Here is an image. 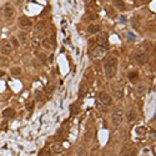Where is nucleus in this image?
<instances>
[{
  "label": "nucleus",
  "mask_w": 156,
  "mask_h": 156,
  "mask_svg": "<svg viewBox=\"0 0 156 156\" xmlns=\"http://www.w3.org/2000/svg\"><path fill=\"white\" fill-rule=\"evenodd\" d=\"M141 2H146V0H141Z\"/></svg>",
  "instance_id": "2f4dec72"
},
{
  "label": "nucleus",
  "mask_w": 156,
  "mask_h": 156,
  "mask_svg": "<svg viewBox=\"0 0 156 156\" xmlns=\"http://www.w3.org/2000/svg\"><path fill=\"white\" fill-rule=\"evenodd\" d=\"M126 119H127L129 122H134V121L137 119V112H136V110H135V109L129 110V111L126 112Z\"/></svg>",
  "instance_id": "2eb2a0df"
},
{
  "label": "nucleus",
  "mask_w": 156,
  "mask_h": 156,
  "mask_svg": "<svg viewBox=\"0 0 156 156\" xmlns=\"http://www.w3.org/2000/svg\"><path fill=\"white\" fill-rule=\"evenodd\" d=\"M35 100L36 101H41L43 100V93L40 90H36L35 91Z\"/></svg>",
  "instance_id": "b1692460"
},
{
  "label": "nucleus",
  "mask_w": 156,
  "mask_h": 156,
  "mask_svg": "<svg viewBox=\"0 0 156 156\" xmlns=\"http://www.w3.org/2000/svg\"><path fill=\"white\" fill-rule=\"evenodd\" d=\"M10 72H11V75H13V76H20V75H21V68H19V66L11 68Z\"/></svg>",
  "instance_id": "412c9836"
},
{
  "label": "nucleus",
  "mask_w": 156,
  "mask_h": 156,
  "mask_svg": "<svg viewBox=\"0 0 156 156\" xmlns=\"http://www.w3.org/2000/svg\"><path fill=\"white\" fill-rule=\"evenodd\" d=\"M50 149H51V151H53L54 154H61V152L64 151L63 145L59 144V142H54V144L50 146Z\"/></svg>",
  "instance_id": "dca6fc26"
},
{
  "label": "nucleus",
  "mask_w": 156,
  "mask_h": 156,
  "mask_svg": "<svg viewBox=\"0 0 156 156\" xmlns=\"http://www.w3.org/2000/svg\"><path fill=\"white\" fill-rule=\"evenodd\" d=\"M151 139H154V140H155V131H152V134H151Z\"/></svg>",
  "instance_id": "c756f323"
},
{
  "label": "nucleus",
  "mask_w": 156,
  "mask_h": 156,
  "mask_svg": "<svg viewBox=\"0 0 156 156\" xmlns=\"http://www.w3.org/2000/svg\"><path fill=\"white\" fill-rule=\"evenodd\" d=\"M112 89V94H114V97L116 100H121L122 97H124V90H122L121 87H118V86H111Z\"/></svg>",
  "instance_id": "4468645a"
},
{
  "label": "nucleus",
  "mask_w": 156,
  "mask_h": 156,
  "mask_svg": "<svg viewBox=\"0 0 156 156\" xmlns=\"http://www.w3.org/2000/svg\"><path fill=\"white\" fill-rule=\"evenodd\" d=\"M13 53V46L10 44V41H8V40H3L2 44H0V54L2 55H10Z\"/></svg>",
  "instance_id": "39448f33"
},
{
  "label": "nucleus",
  "mask_w": 156,
  "mask_h": 156,
  "mask_svg": "<svg viewBox=\"0 0 156 156\" xmlns=\"http://www.w3.org/2000/svg\"><path fill=\"white\" fill-rule=\"evenodd\" d=\"M14 115H15V111L11 108H8L3 111V118H13Z\"/></svg>",
  "instance_id": "a211bd4d"
},
{
  "label": "nucleus",
  "mask_w": 156,
  "mask_h": 156,
  "mask_svg": "<svg viewBox=\"0 0 156 156\" xmlns=\"http://www.w3.org/2000/svg\"><path fill=\"white\" fill-rule=\"evenodd\" d=\"M40 45H41V47L44 49V50H51V49L55 46V43L51 41L49 38H44L41 40V43H40Z\"/></svg>",
  "instance_id": "ddd939ff"
},
{
  "label": "nucleus",
  "mask_w": 156,
  "mask_h": 156,
  "mask_svg": "<svg viewBox=\"0 0 156 156\" xmlns=\"http://www.w3.org/2000/svg\"><path fill=\"white\" fill-rule=\"evenodd\" d=\"M146 91H147L146 84L140 83V84H137V85L135 86V89H134V95H135L136 97H142V96L146 94Z\"/></svg>",
  "instance_id": "423d86ee"
},
{
  "label": "nucleus",
  "mask_w": 156,
  "mask_h": 156,
  "mask_svg": "<svg viewBox=\"0 0 156 156\" xmlns=\"http://www.w3.org/2000/svg\"><path fill=\"white\" fill-rule=\"evenodd\" d=\"M118 64H119L118 57L114 56V55H109L105 59V61H104V72H105V76L108 79H112L115 75H116Z\"/></svg>",
  "instance_id": "f257e3e1"
},
{
  "label": "nucleus",
  "mask_w": 156,
  "mask_h": 156,
  "mask_svg": "<svg viewBox=\"0 0 156 156\" xmlns=\"http://www.w3.org/2000/svg\"><path fill=\"white\" fill-rule=\"evenodd\" d=\"M106 51H108V46H104V45H97L95 46L93 50H90V56L93 57V59H100V57H102Z\"/></svg>",
  "instance_id": "f03ea898"
},
{
  "label": "nucleus",
  "mask_w": 156,
  "mask_h": 156,
  "mask_svg": "<svg viewBox=\"0 0 156 156\" xmlns=\"http://www.w3.org/2000/svg\"><path fill=\"white\" fill-rule=\"evenodd\" d=\"M10 44H11L13 49H18V47H19V45H20V43H19L18 38H15V36H11V39H10Z\"/></svg>",
  "instance_id": "4be33fe9"
},
{
  "label": "nucleus",
  "mask_w": 156,
  "mask_h": 156,
  "mask_svg": "<svg viewBox=\"0 0 156 156\" xmlns=\"http://www.w3.org/2000/svg\"><path fill=\"white\" fill-rule=\"evenodd\" d=\"M18 38H19V43H20V44H26V43H28V40H29L28 34H26L25 31H20Z\"/></svg>",
  "instance_id": "f3484780"
},
{
  "label": "nucleus",
  "mask_w": 156,
  "mask_h": 156,
  "mask_svg": "<svg viewBox=\"0 0 156 156\" xmlns=\"http://www.w3.org/2000/svg\"><path fill=\"white\" fill-rule=\"evenodd\" d=\"M99 100H100V102H101L102 105L109 106V105H111V102H112V97H111L110 94L102 91V93L99 94Z\"/></svg>",
  "instance_id": "6e6552de"
},
{
  "label": "nucleus",
  "mask_w": 156,
  "mask_h": 156,
  "mask_svg": "<svg viewBox=\"0 0 156 156\" xmlns=\"http://www.w3.org/2000/svg\"><path fill=\"white\" fill-rule=\"evenodd\" d=\"M18 23H19V26H20V28H23L24 30H25V29H29V28H31V25H32L31 20L28 18V16H20L19 20H18Z\"/></svg>",
  "instance_id": "9d476101"
},
{
  "label": "nucleus",
  "mask_w": 156,
  "mask_h": 156,
  "mask_svg": "<svg viewBox=\"0 0 156 156\" xmlns=\"http://www.w3.org/2000/svg\"><path fill=\"white\" fill-rule=\"evenodd\" d=\"M0 65H2V66H5V65H8V60H6V59H3V57H0Z\"/></svg>",
  "instance_id": "bb28decb"
},
{
  "label": "nucleus",
  "mask_w": 156,
  "mask_h": 156,
  "mask_svg": "<svg viewBox=\"0 0 156 156\" xmlns=\"http://www.w3.org/2000/svg\"><path fill=\"white\" fill-rule=\"evenodd\" d=\"M4 75V71H0V76H3Z\"/></svg>",
  "instance_id": "7c9ffc66"
},
{
  "label": "nucleus",
  "mask_w": 156,
  "mask_h": 156,
  "mask_svg": "<svg viewBox=\"0 0 156 156\" xmlns=\"http://www.w3.org/2000/svg\"><path fill=\"white\" fill-rule=\"evenodd\" d=\"M102 30V26L100 24H90L87 26V34L90 35H96L97 32H100Z\"/></svg>",
  "instance_id": "9b49d317"
},
{
  "label": "nucleus",
  "mask_w": 156,
  "mask_h": 156,
  "mask_svg": "<svg viewBox=\"0 0 156 156\" xmlns=\"http://www.w3.org/2000/svg\"><path fill=\"white\" fill-rule=\"evenodd\" d=\"M54 90H55V86H54L53 84H47V85L45 86V94L47 95V97L51 96V94L54 93Z\"/></svg>",
  "instance_id": "6ab92c4d"
},
{
  "label": "nucleus",
  "mask_w": 156,
  "mask_h": 156,
  "mask_svg": "<svg viewBox=\"0 0 156 156\" xmlns=\"http://www.w3.org/2000/svg\"><path fill=\"white\" fill-rule=\"evenodd\" d=\"M14 2V4L16 5V6H19V5H21V3L24 2V0H13Z\"/></svg>",
  "instance_id": "cd10ccee"
},
{
  "label": "nucleus",
  "mask_w": 156,
  "mask_h": 156,
  "mask_svg": "<svg viewBox=\"0 0 156 156\" xmlns=\"http://www.w3.org/2000/svg\"><path fill=\"white\" fill-rule=\"evenodd\" d=\"M111 122L114 126H120V124L122 122V111L121 110H116L114 111L111 115Z\"/></svg>",
  "instance_id": "0eeeda50"
},
{
  "label": "nucleus",
  "mask_w": 156,
  "mask_h": 156,
  "mask_svg": "<svg viewBox=\"0 0 156 156\" xmlns=\"http://www.w3.org/2000/svg\"><path fill=\"white\" fill-rule=\"evenodd\" d=\"M84 3L86 5H91V4H94V0H84Z\"/></svg>",
  "instance_id": "c85d7f7f"
},
{
  "label": "nucleus",
  "mask_w": 156,
  "mask_h": 156,
  "mask_svg": "<svg viewBox=\"0 0 156 156\" xmlns=\"http://www.w3.org/2000/svg\"><path fill=\"white\" fill-rule=\"evenodd\" d=\"M25 108H26V110H28V111L34 110V108H35V102H34V101H30V102H28Z\"/></svg>",
  "instance_id": "393cba45"
},
{
  "label": "nucleus",
  "mask_w": 156,
  "mask_h": 156,
  "mask_svg": "<svg viewBox=\"0 0 156 156\" xmlns=\"http://www.w3.org/2000/svg\"><path fill=\"white\" fill-rule=\"evenodd\" d=\"M112 3H114V5L116 6V8H119L120 10H124L125 9V3L122 2V0H112Z\"/></svg>",
  "instance_id": "aec40b11"
},
{
  "label": "nucleus",
  "mask_w": 156,
  "mask_h": 156,
  "mask_svg": "<svg viewBox=\"0 0 156 156\" xmlns=\"http://www.w3.org/2000/svg\"><path fill=\"white\" fill-rule=\"evenodd\" d=\"M96 41L99 43V45H106V43H108V32H105V31H100V32H97L96 34Z\"/></svg>",
  "instance_id": "f8f14e48"
},
{
  "label": "nucleus",
  "mask_w": 156,
  "mask_h": 156,
  "mask_svg": "<svg viewBox=\"0 0 156 156\" xmlns=\"http://www.w3.org/2000/svg\"><path fill=\"white\" fill-rule=\"evenodd\" d=\"M137 78H139V75H137V72H136V71H131V72L129 74V80H130V81H133V83L137 80Z\"/></svg>",
  "instance_id": "5701e85b"
},
{
  "label": "nucleus",
  "mask_w": 156,
  "mask_h": 156,
  "mask_svg": "<svg viewBox=\"0 0 156 156\" xmlns=\"http://www.w3.org/2000/svg\"><path fill=\"white\" fill-rule=\"evenodd\" d=\"M45 31H46V23L45 21H39L35 25V28H34V35L39 36Z\"/></svg>",
  "instance_id": "1a4fd4ad"
},
{
  "label": "nucleus",
  "mask_w": 156,
  "mask_h": 156,
  "mask_svg": "<svg viewBox=\"0 0 156 156\" xmlns=\"http://www.w3.org/2000/svg\"><path fill=\"white\" fill-rule=\"evenodd\" d=\"M15 13H16L15 11V8L10 3L4 4V6L2 8V14L4 15V18H6V19H11L13 16L15 15Z\"/></svg>",
  "instance_id": "7ed1b4c3"
},
{
  "label": "nucleus",
  "mask_w": 156,
  "mask_h": 156,
  "mask_svg": "<svg viewBox=\"0 0 156 156\" xmlns=\"http://www.w3.org/2000/svg\"><path fill=\"white\" fill-rule=\"evenodd\" d=\"M136 133H137V135H144L146 133V129L144 126H139V127H136Z\"/></svg>",
  "instance_id": "a878e982"
},
{
  "label": "nucleus",
  "mask_w": 156,
  "mask_h": 156,
  "mask_svg": "<svg viewBox=\"0 0 156 156\" xmlns=\"http://www.w3.org/2000/svg\"><path fill=\"white\" fill-rule=\"evenodd\" d=\"M134 59L137 64L145 65V64L149 63V54H147L146 51H136L134 54Z\"/></svg>",
  "instance_id": "20e7f679"
}]
</instances>
